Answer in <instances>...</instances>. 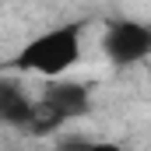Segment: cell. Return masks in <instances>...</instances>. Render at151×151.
<instances>
[{"mask_svg":"<svg viewBox=\"0 0 151 151\" xmlns=\"http://www.w3.org/2000/svg\"><path fill=\"white\" fill-rule=\"evenodd\" d=\"M77 60H81V25H60V28H49L32 42H25L21 53L14 56V67L56 81Z\"/></svg>","mask_w":151,"mask_h":151,"instance_id":"obj_1","label":"cell"},{"mask_svg":"<svg viewBox=\"0 0 151 151\" xmlns=\"http://www.w3.org/2000/svg\"><path fill=\"white\" fill-rule=\"evenodd\" d=\"M102 49L109 56L113 67H130L151 56V25L148 21H134V18H116L106 25Z\"/></svg>","mask_w":151,"mask_h":151,"instance_id":"obj_2","label":"cell"},{"mask_svg":"<svg viewBox=\"0 0 151 151\" xmlns=\"http://www.w3.org/2000/svg\"><path fill=\"white\" fill-rule=\"evenodd\" d=\"M46 106H53L63 119H77V116H88L91 113V84L84 81H53L42 95Z\"/></svg>","mask_w":151,"mask_h":151,"instance_id":"obj_3","label":"cell"},{"mask_svg":"<svg viewBox=\"0 0 151 151\" xmlns=\"http://www.w3.org/2000/svg\"><path fill=\"white\" fill-rule=\"evenodd\" d=\"M35 106L21 88H18V81H11V77H4L0 81V119L7 123V127H14V130H28L32 127V116H35Z\"/></svg>","mask_w":151,"mask_h":151,"instance_id":"obj_4","label":"cell"},{"mask_svg":"<svg viewBox=\"0 0 151 151\" xmlns=\"http://www.w3.org/2000/svg\"><path fill=\"white\" fill-rule=\"evenodd\" d=\"M63 123V116L56 113L53 106H46L42 99H39V106H35V116H32V134H56V127Z\"/></svg>","mask_w":151,"mask_h":151,"instance_id":"obj_5","label":"cell"},{"mask_svg":"<svg viewBox=\"0 0 151 151\" xmlns=\"http://www.w3.org/2000/svg\"><path fill=\"white\" fill-rule=\"evenodd\" d=\"M53 151H91V141L88 137H60Z\"/></svg>","mask_w":151,"mask_h":151,"instance_id":"obj_6","label":"cell"},{"mask_svg":"<svg viewBox=\"0 0 151 151\" xmlns=\"http://www.w3.org/2000/svg\"><path fill=\"white\" fill-rule=\"evenodd\" d=\"M91 151H123V148L113 141H91Z\"/></svg>","mask_w":151,"mask_h":151,"instance_id":"obj_7","label":"cell"}]
</instances>
